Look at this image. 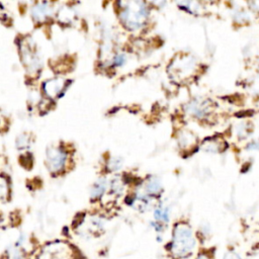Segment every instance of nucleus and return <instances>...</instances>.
<instances>
[{
	"label": "nucleus",
	"instance_id": "obj_10",
	"mask_svg": "<svg viewBox=\"0 0 259 259\" xmlns=\"http://www.w3.org/2000/svg\"><path fill=\"white\" fill-rule=\"evenodd\" d=\"M155 218H156L157 220H160V221H163V222L168 221V218H169L168 211H167V210H164V209H158V210H156V212H155Z\"/></svg>",
	"mask_w": 259,
	"mask_h": 259
},
{
	"label": "nucleus",
	"instance_id": "obj_1",
	"mask_svg": "<svg viewBox=\"0 0 259 259\" xmlns=\"http://www.w3.org/2000/svg\"><path fill=\"white\" fill-rule=\"evenodd\" d=\"M196 247V239L191 227L187 224L177 225L171 244L172 254L177 257H186Z\"/></svg>",
	"mask_w": 259,
	"mask_h": 259
},
{
	"label": "nucleus",
	"instance_id": "obj_6",
	"mask_svg": "<svg viewBox=\"0 0 259 259\" xmlns=\"http://www.w3.org/2000/svg\"><path fill=\"white\" fill-rule=\"evenodd\" d=\"M51 15V9L48 4L43 3L37 5L33 11H32V16L33 18L38 21V22H43L45 21L49 16Z\"/></svg>",
	"mask_w": 259,
	"mask_h": 259
},
{
	"label": "nucleus",
	"instance_id": "obj_15",
	"mask_svg": "<svg viewBox=\"0 0 259 259\" xmlns=\"http://www.w3.org/2000/svg\"><path fill=\"white\" fill-rule=\"evenodd\" d=\"M248 6L250 7V9H251L253 12H255V13H257V14L259 15V2H252V3H249Z\"/></svg>",
	"mask_w": 259,
	"mask_h": 259
},
{
	"label": "nucleus",
	"instance_id": "obj_14",
	"mask_svg": "<svg viewBox=\"0 0 259 259\" xmlns=\"http://www.w3.org/2000/svg\"><path fill=\"white\" fill-rule=\"evenodd\" d=\"M246 149L250 150V151H259V140H255V141L250 142L247 145Z\"/></svg>",
	"mask_w": 259,
	"mask_h": 259
},
{
	"label": "nucleus",
	"instance_id": "obj_11",
	"mask_svg": "<svg viewBox=\"0 0 259 259\" xmlns=\"http://www.w3.org/2000/svg\"><path fill=\"white\" fill-rule=\"evenodd\" d=\"M147 190H148V192L149 193H151V194H156V193H158L159 191H160V185H159V183L157 182V181H151L149 184H148V186H147Z\"/></svg>",
	"mask_w": 259,
	"mask_h": 259
},
{
	"label": "nucleus",
	"instance_id": "obj_2",
	"mask_svg": "<svg viewBox=\"0 0 259 259\" xmlns=\"http://www.w3.org/2000/svg\"><path fill=\"white\" fill-rule=\"evenodd\" d=\"M147 19V10L142 3H131L124 8L121 20L129 30H138L144 26Z\"/></svg>",
	"mask_w": 259,
	"mask_h": 259
},
{
	"label": "nucleus",
	"instance_id": "obj_4",
	"mask_svg": "<svg viewBox=\"0 0 259 259\" xmlns=\"http://www.w3.org/2000/svg\"><path fill=\"white\" fill-rule=\"evenodd\" d=\"M70 249L65 244L55 243L45 248L39 259H70Z\"/></svg>",
	"mask_w": 259,
	"mask_h": 259
},
{
	"label": "nucleus",
	"instance_id": "obj_9",
	"mask_svg": "<svg viewBox=\"0 0 259 259\" xmlns=\"http://www.w3.org/2000/svg\"><path fill=\"white\" fill-rule=\"evenodd\" d=\"M106 188H107V183H105V181H100L94 188L93 190V197L94 198H99L101 197L105 191H106Z\"/></svg>",
	"mask_w": 259,
	"mask_h": 259
},
{
	"label": "nucleus",
	"instance_id": "obj_5",
	"mask_svg": "<svg viewBox=\"0 0 259 259\" xmlns=\"http://www.w3.org/2000/svg\"><path fill=\"white\" fill-rule=\"evenodd\" d=\"M44 91L48 97L56 98L59 97L60 93L63 91V83L61 80H50L44 83Z\"/></svg>",
	"mask_w": 259,
	"mask_h": 259
},
{
	"label": "nucleus",
	"instance_id": "obj_16",
	"mask_svg": "<svg viewBox=\"0 0 259 259\" xmlns=\"http://www.w3.org/2000/svg\"><path fill=\"white\" fill-rule=\"evenodd\" d=\"M125 61V57L123 55H119L116 57V64L117 65H122Z\"/></svg>",
	"mask_w": 259,
	"mask_h": 259
},
{
	"label": "nucleus",
	"instance_id": "obj_12",
	"mask_svg": "<svg viewBox=\"0 0 259 259\" xmlns=\"http://www.w3.org/2000/svg\"><path fill=\"white\" fill-rule=\"evenodd\" d=\"M223 259H242L240 253L235 250H229L225 253Z\"/></svg>",
	"mask_w": 259,
	"mask_h": 259
},
{
	"label": "nucleus",
	"instance_id": "obj_3",
	"mask_svg": "<svg viewBox=\"0 0 259 259\" xmlns=\"http://www.w3.org/2000/svg\"><path fill=\"white\" fill-rule=\"evenodd\" d=\"M66 163V153L59 147H50L47 151V164L52 172L61 171Z\"/></svg>",
	"mask_w": 259,
	"mask_h": 259
},
{
	"label": "nucleus",
	"instance_id": "obj_13",
	"mask_svg": "<svg viewBox=\"0 0 259 259\" xmlns=\"http://www.w3.org/2000/svg\"><path fill=\"white\" fill-rule=\"evenodd\" d=\"M235 18L237 19V21L239 23H242V22H247L249 20V16L246 12L244 11H240V12H237V14L235 15Z\"/></svg>",
	"mask_w": 259,
	"mask_h": 259
},
{
	"label": "nucleus",
	"instance_id": "obj_17",
	"mask_svg": "<svg viewBox=\"0 0 259 259\" xmlns=\"http://www.w3.org/2000/svg\"><path fill=\"white\" fill-rule=\"evenodd\" d=\"M197 259H213V258L208 254H201Z\"/></svg>",
	"mask_w": 259,
	"mask_h": 259
},
{
	"label": "nucleus",
	"instance_id": "obj_7",
	"mask_svg": "<svg viewBox=\"0 0 259 259\" xmlns=\"http://www.w3.org/2000/svg\"><path fill=\"white\" fill-rule=\"evenodd\" d=\"M208 108V105H206V103L203 102H194L191 105H189V111L191 112V114L198 118H202L205 115H207Z\"/></svg>",
	"mask_w": 259,
	"mask_h": 259
},
{
	"label": "nucleus",
	"instance_id": "obj_8",
	"mask_svg": "<svg viewBox=\"0 0 259 259\" xmlns=\"http://www.w3.org/2000/svg\"><path fill=\"white\" fill-rule=\"evenodd\" d=\"M8 259H26V251L19 244L11 246L8 249Z\"/></svg>",
	"mask_w": 259,
	"mask_h": 259
}]
</instances>
